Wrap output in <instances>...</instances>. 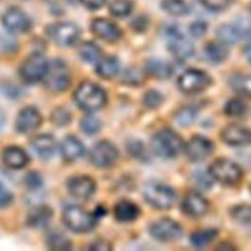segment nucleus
I'll return each instance as SVG.
<instances>
[{"mask_svg":"<svg viewBox=\"0 0 251 251\" xmlns=\"http://www.w3.org/2000/svg\"><path fill=\"white\" fill-rule=\"evenodd\" d=\"M118 158V150L114 144L102 140L96 143L90 151L91 163L99 168H106L113 165Z\"/></svg>","mask_w":251,"mask_h":251,"instance_id":"nucleus-11","label":"nucleus"},{"mask_svg":"<svg viewBox=\"0 0 251 251\" xmlns=\"http://www.w3.org/2000/svg\"><path fill=\"white\" fill-rule=\"evenodd\" d=\"M209 173L214 179L226 185L236 184L242 176L240 167L234 162L225 158L214 161L210 166Z\"/></svg>","mask_w":251,"mask_h":251,"instance_id":"nucleus-4","label":"nucleus"},{"mask_svg":"<svg viewBox=\"0 0 251 251\" xmlns=\"http://www.w3.org/2000/svg\"><path fill=\"white\" fill-rule=\"evenodd\" d=\"M222 139L233 146H243L251 143V131L238 125H230L225 127L221 133Z\"/></svg>","mask_w":251,"mask_h":251,"instance_id":"nucleus-18","label":"nucleus"},{"mask_svg":"<svg viewBox=\"0 0 251 251\" xmlns=\"http://www.w3.org/2000/svg\"><path fill=\"white\" fill-rule=\"evenodd\" d=\"M41 124V116L33 107L24 108L18 115L16 120L17 130L22 133H26L36 129Z\"/></svg>","mask_w":251,"mask_h":251,"instance_id":"nucleus-19","label":"nucleus"},{"mask_svg":"<svg viewBox=\"0 0 251 251\" xmlns=\"http://www.w3.org/2000/svg\"><path fill=\"white\" fill-rule=\"evenodd\" d=\"M80 128L81 130L88 134V135H93L96 132H98L101 128V122L93 117V116H85L80 120Z\"/></svg>","mask_w":251,"mask_h":251,"instance_id":"nucleus-34","label":"nucleus"},{"mask_svg":"<svg viewBox=\"0 0 251 251\" xmlns=\"http://www.w3.org/2000/svg\"><path fill=\"white\" fill-rule=\"evenodd\" d=\"M125 78L127 83H139L143 78V75L139 70L130 69L126 72Z\"/></svg>","mask_w":251,"mask_h":251,"instance_id":"nucleus-44","label":"nucleus"},{"mask_svg":"<svg viewBox=\"0 0 251 251\" xmlns=\"http://www.w3.org/2000/svg\"><path fill=\"white\" fill-rule=\"evenodd\" d=\"M246 110H247L246 104L238 98L230 99L226 104V107H225L226 114L230 117H239L243 115L246 112Z\"/></svg>","mask_w":251,"mask_h":251,"instance_id":"nucleus-35","label":"nucleus"},{"mask_svg":"<svg viewBox=\"0 0 251 251\" xmlns=\"http://www.w3.org/2000/svg\"><path fill=\"white\" fill-rule=\"evenodd\" d=\"M2 160L11 169H22L28 163V156L22 148L10 146L3 151Z\"/></svg>","mask_w":251,"mask_h":251,"instance_id":"nucleus-21","label":"nucleus"},{"mask_svg":"<svg viewBox=\"0 0 251 251\" xmlns=\"http://www.w3.org/2000/svg\"><path fill=\"white\" fill-rule=\"evenodd\" d=\"M31 145L39 157L46 159L53 155L56 142L54 137L50 134H39L32 139Z\"/></svg>","mask_w":251,"mask_h":251,"instance_id":"nucleus-23","label":"nucleus"},{"mask_svg":"<svg viewBox=\"0 0 251 251\" xmlns=\"http://www.w3.org/2000/svg\"><path fill=\"white\" fill-rule=\"evenodd\" d=\"M244 55H245L247 61L251 64V41L246 44V46L244 48Z\"/></svg>","mask_w":251,"mask_h":251,"instance_id":"nucleus-49","label":"nucleus"},{"mask_svg":"<svg viewBox=\"0 0 251 251\" xmlns=\"http://www.w3.org/2000/svg\"><path fill=\"white\" fill-rule=\"evenodd\" d=\"M217 230L214 228H208L203 230H198L192 233L190 237L191 243L196 247H203L209 244L217 236Z\"/></svg>","mask_w":251,"mask_h":251,"instance_id":"nucleus-31","label":"nucleus"},{"mask_svg":"<svg viewBox=\"0 0 251 251\" xmlns=\"http://www.w3.org/2000/svg\"><path fill=\"white\" fill-rule=\"evenodd\" d=\"M81 4L89 10H98L104 6L106 0H79Z\"/></svg>","mask_w":251,"mask_h":251,"instance_id":"nucleus-46","label":"nucleus"},{"mask_svg":"<svg viewBox=\"0 0 251 251\" xmlns=\"http://www.w3.org/2000/svg\"><path fill=\"white\" fill-rule=\"evenodd\" d=\"M212 176L210 173H206L203 170H198L193 174L194 182L203 189H208L212 185Z\"/></svg>","mask_w":251,"mask_h":251,"instance_id":"nucleus-40","label":"nucleus"},{"mask_svg":"<svg viewBox=\"0 0 251 251\" xmlns=\"http://www.w3.org/2000/svg\"><path fill=\"white\" fill-rule=\"evenodd\" d=\"M61 154L67 161H75L79 159L84 152L82 143L75 136H67L61 143Z\"/></svg>","mask_w":251,"mask_h":251,"instance_id":"nucleus-22","label":"nucleus"},{"mask_svg":"<svg viewBox=\"0 0 251 251\" xmlns=\"http://www.w3.org/2000/svg\"><path fill=\"white\" fill-rule=\"evenodd\" d=\"M231 214L239 223H251V206L249 205H238L232 210Z\"/></svg>","mask_w":251,"mask_h":251,"instance_id":"nucleus-39","label":"nucleus"},{"mask_svg":"<svg viewBox=\"0 0 251 251\" xmlns=\"http://www.w3.org/2000/svg\"><path fill=\"white\" fill-rule=\"evenodd\" d=\"M169 49L177 60H187L194 54V46L177 25H170L166 29Z\"/></svg>","mask_w":251,"mask_h":251,"instance_id":"nucleus-3","label":"nucleus"},{"mask_svg":"<svg viewBox=\"0 0 251 251\" xmlns=\"http://www.w3.org/2000/svg\"><path fill=\"white\" fill-rule=\"evenodd\" d=\"M110 13L118 18H123L130 14L132 11V3L130 0H114L109 6Z\"/></svg>","mask_w":251,"mask_h":251,"instance_id":"nucleus-32","label":"nucleus"},{"mask_svg":"<svg viewBox=\"0 0 251 251\" xmlns=\"http://www.w3.org/2000/svg\"><path fill=\"white\" fill-rule=\"evenodd\" d=\"M197 112L193 107L190 106H186L181 108L176 115V120L177 121V123L183 126H187L189 125H191L195 118H196Z\"/></svg>","mask_w":251,"mask_h":251,"instance_id":"nucleus-36","label":"nucleus"},{"mask_svg":"<svg viewBox=\"0 0 251 251\" xmlns=\"http://www.w3.org/2000/svg\"><path fill=\"white\" fill-rule=\"evenodd\" d=\"M66 226L73 231L85 232L90 230L95 224V217L79 206H68L63 213Z\"/></svg>","mask_w":251,"mask_h":251,"instance_id":"nucleus-6","label":"nucleus"},{"mask_svg":"<svg viewBox=\"0 0 251 251\" xmlns=\"http://www.w3.org/2000/svg\"><path fill=\"white\" fill-rule=\"evenodd\" d=\"M51 215L52 213L47 207H38L31 211L28 220L32 226H41L49 221Z\"/></svg>","mask_w":251,"mask_h":251,"instance_id":"nucleus-33","label":"nucleus"},{"mask_svg":"<svg viewBox=\"0 0 251 251\" xmlns=\"http://www.w3.org/2000/svg\"><path fill=\"white\" fill-rule=\"evenodd\" d=\"M181 209L184 214L190 217H201L208 210V202L200 194L191 192L184 197L181 204Z\"/></svg>","mask_w":251,"mask_h":251,"instance_id":"nucleus-20","label":"nucleus"},{"mask_svg":"<svg viewBox=\"0 0 251 251\" xmlns=\"http://www.w3.org/2000/svg\"><path fill=\"white\" fill-rule=\"evenodd\" d=\"M79 54L81 58L88 62H98L101 58V50L100 48L93 42H83L79 47Z\"/></svg>","mask_w":251,"mask_h":251,"instance_id":"nucleus-30","label":"nucleus"},{"mask_svg":"<svg viewBox=\"0 0 251 251\" xmlns=\"http://www.w3.org/2000/svg\"><path fill=\"white\" fill-rule=\"evenodd\" d=\"M115 218L120 222H131L134 221L139 215L138 207L130 201H121L114 209Z\"/></svg>","mask_w":251,"mask_h":251,"instance_id":"nucleus-24","label":"nucleus"},{"mask_svg":"<svg viewBox=\"0 0 251 251\" xmlns=\"http://www.w3.org/2000/svg\"><path fill=\"white\" fill-rule=\"evenodd\" d=\"M144 197L151 206L158 209H168L176 201V193L170 186L155 181L146 184Z\"/></svg>","mask_w":251,"mask_h":251,"instance_id":"nucleus-5","label":"nucleus"},{"mask_svg":"<svg viewBox=\"0 0 251 251\" xmlns=\"http://www.w3.org/2000/svg\"><path fill=\"white\" fill-rule=\"evenodd\" d=\"M150 234L161 241L178 239L182 234L181 226L171 219H161L154 222L149 227Z\"/></svg>","mask_w":251,"mask_h":251,"instance_id":"nucleus-12","label":"nucleus"},{"mask_svg":"<svg viewBox=\"0 0 251 251\" xmlns=\"http://www.w3.org/2000/svg\"><path fill=\"white\" fill-rule=\"evenodd\" d=\"M3 25L12 33H25L29 30L31 23L26 14L19 8H9L2 18Z\"/></svg>","mask_w":251,"mask_h":251,"instance_id":"nucleus-13","label":"nucleus"},{"mask_svg":"<svg viewBox=\"0 0 251 251\" xmlns=\"http://www.w3.org/2000/svg\"><path fill=\"white\" fill-rule=\"evenodd\" d=\"M96 72L97 74L104 78H112L119 73L120 65L119 61L112 56H107L104 58H100L97 62Z\"/></svg>","mask_w":251,"mask_h":251,"instance_id":"nucleus-27","label":"nucleus"},{"mask_svg":"<svg viewBox=\"0 0 251 251\" xmlns=\"http://www.w3.org/2000/svg\"><path fill=\"white\" fill-rule=\"evenodd\" d=\"M145 70L149 75L160 79L168 78L173 74L171 65L160 59H149L145 63Z\"/></svg>","mask_w":251,"mask_h":251,"instance_id":"nucleus-25","label":"nucleus"},{"mask_svg":"<svg viewBox=\"0 0 251 251\" xmlns=\"http://www.w3.org/2000/svg\"><path fill=\"white\" fill-rule=\"evenodd\" d=\"M211 81L210 75L204 71L190 69L180 75L177 83L182 92L192 94L206 89L211 84Z\"/></svg>","mask_w":251,"mask_h":251,"instance_id":"nucleus-8","label":"nucleus"},{"mask_svg":"<svg viewBox=\"0 0 251 251\" xmlns=\"http://www.w3.org/2000/svg\"><path fill=\"white\" fill-rule=\"evenodd\" d=\"M69 192L77 199H88L92 196L95 190V183L89 176H77L69 179Z\"/></svg>","mask_w":251,"mask_h":251,"instance_id":"nucleus-17","label":"nucleus"},{"mask_svg":"<svg viewBox=\"0 0 251 251\" xmlns=\"http://www.w3.org/2000/svg\"><path fill=\"white\" fill-rule=\"evenodd\" d=\"M205 56L207 60L213 64H219L224 62L228 56V50L225 43L210 42L205 48Z\"/></svg>","mask_w":251,"mask_h":251,"instance_id":"nucleus-26","label":"nucleus"},{"mask_svg":"<svg viewBox=\"0 0 251 251\" xmlns=\"http://www.w3.org/2000/svg\"><path fill=\"white\" fill-rule=\"evenodd\" d=\"M48 243L51 248L54 249H69L70 242L61 232H51L48 235Z\"/></svg>","mask_w":251,"mask_h":251,"instance_id":"nucleus-38","label":"nucleus"},{"mask_svg":"<svg viewBox=\"0 0 251 251\" xmlns=\"http://www.w3.org/2000/svg\"><path fill=\"white\" fill-rule=\"evenodd\" d=\"M143 101L147 107L155 108V107H158L162 103L163 96L156 90H150L144 95Z\"/></svg>","mask_w":251,"mask_h":251,"instance_id":"nucleus-41","label":"nucleus"},{"mask_svg":"<svg viewBox=\"0 0 251 251\" xmlns=\"http://www.w3.org/2000/svg\"><path fill=\"white\" fill-rule=\"evenodd\" d=\"M89 249H92V250H99V251H106V250H110V249H111V246L109 245L108 242L99 240V241L93 242L92 245L89 246Z\"/></svg>","mask_w":251,"mask_h":251,"instance_id":"nucleus-48","label":"nucleus"},{"mask_svg":"<svg viewBox=\"0 0 251 251\" xmlns=\"http://www.w3.org/2000/svg\"><path fill=\"white\" fill-rule=\"evenodd\" d=\"M151 147L160 157L174 158L182 148V139L173 129L165 128L154 134L151 140Z\"/></svg>","mask_w":251,"mask_h":251,"instance_id":"nucleus-2","label":"nucleus"},{"mask_svg":"<svg viewBox=\"0 0 251 251\" xmlns=\"http://www.w3.org/2000/svg\"><path fill=\"white\" fill-rule=\"evenodd\" d=\"M47 68L48 62L45 57L35 53L25 59L20 69V74L25 82L34 83L44 77Z\"/></svg>","mask_w":251,"mask_h":251,"instance_id":"nucleus-9","label":"nucleus"},{"mask_svg":"<svg viewBox=\"0 0 251 251\" xmlns=\"http://www.w3.org/2000/svg\"><path fill=\"white\" fill-rule=\"evenodd\" d=\"M50 36L61 46H72L79 36V29L73 23H59L51 26Z\"/></svg>","mask_w":251,"mask_h":251,"instance_id":"nucleus-14","label":"nucleus"},{"mask_svg":"<svg viewBox=\"0 0 251 251\" xmlns=\"http://www.w3.org/2000/svg\"><path fill=\"white\" fill-rule=\"evenodd\" d=\"M90 27L96 36L108 42H115L120 39L122 35L119 26L108 19H95L92 21Z\"/></svg>","mask_w":251,"mask_h":251,"instance_id":"nucleus-16","label":"nucleus"},{"mask_svg":"<svg viewBox=\"0 0 251 251\" xmlns=\"http://www.w3.org/2000/svg\"><path fill=\"white\" fill-rule=\"evenodd\" d=\"M161 7L174 17H183L190 12V7L185 0H162Z\"/></svg>","mask_w":251,"mask_h":251,"instance_id":"nucleus-28","label":"nucleus"},{"mask_svg":"<svg viewBox=\"0 0 251 251\" xmlns=\"http://www.w3.org/2000/svg\"><path fill=\"white\" fill-rule=\"evenodd\" d=\"M13 200L12 193L4 186L0 185V208L9 205Z\"/></svg>","mask_w":251,"mask_h":251,"instance_id":"nucleus-45","label":"nucleus"},{"mask_svg":"<svg viewBox=\"0 0 251 251\" xmlns=\"http://www.w3.org/2000/svg\"><path fill=\"white\" fill-rule=\"evenodd\" d=\"M25 182L31 188H37L41 184V178L37 174L31 173L28 176H26Z\"/></svg>","mask_w":251,"mask_h":251,"instance_id":"nucleus-47","label":"nucleus"},{"mask_svg":"<svg viewBox=\"0 0 251 251\" xmlns=\"http://www.w3.org/2000/svg\"><path fill=\"white\" fill-rule=\"evenodd\" d=\"M213 149L214 145L208 138L201 135H195L187 142L185 153L191 161L199 162L211 155Z\"/></svg>","mask_w":251,"mask_h":251,"instance_id":"nucleus-15","label":"nucleus"},{"mask_svg":"<svg viewBox=\"0 0 251 251\" xmlns=\"http://www.w3.org/2000/svg\"><path fill=\"white\" fill-rule=\"evenodd\" d=\"M3 120H4V119H3V115H2V113L0 112V126H1L2 123H3Z\"/></svg>","mask_w":251,"mask_h":251,"instance_id":"nucleus-50","label":"nucleus"},{"mask_svg":"<svg viewBox=\"0 0 251 251\" xmlns=\"http://www.w3.org/2000/svg\"><path fill=\"white\" fill-rule=\"evenodd\" d=\"M208 25L203 20H196L189 25V32L194 37H200L207 31Z\"/></svg>","mask_w":251,"mask_h":251,"instance_id":"nucleus-42","label":"nucleus"},{"mask_svg":"<svg viewBox=\"0 0 251 251\" xmlns=\"http://www.w3.org/2000/svg\"><path fill=\"white\" fill-rule=\"evenodd\" d=\"M52 120L53 122L58 125V126H64L65 124L69 123L70 120V115L67 111H65L62 108H59L55 110L52 114Z\"/></svg>","mask_w":251,"mask_h":251,"instance_id":"nucleus-43","label":"nucleus"},{"mask_svg":"<svg viewBox=\"0 0 251 251\" xmlns=\"http://www.w3.org/2000/svg\"><path fill=\"white\" fill-rule=\"evenodd\" d=\"M251 34V24L246 20H241L235 25L226 24L222 25L217 29V36L219 41L227 44L237 43L242 36Z\"/></svg>","mask_w":251,"mask_h":251,"instance_id":"nucleus-10","label":"nucleus"},{"mask_svg":"<svg viewBox=\"0 0 251 251\" xmlns=\"http://www.w3.org/2000/svg\"><path fill=\"white\" fill-rule=\"evenodd\" d=\"M197 2L211 12H223L231 4V0H197Z\"/></svg>","mask_w":251,"mask_h":251,"instance_id":"nucleus-37","label":"nucleus"},{"mask_svg":"<svg viewBox=\"0 0 251 251\" xmlns=\"http://www.w3.org/2000/svg\"><path fill=\"white\" fill-rule=\"evenodd\" d=\"M76 104L85 111H95L102 108L107 100L105 91L91 81L82 82L75 92Z\"/></svg>","mask_w":251,"mask_h":251,"instance_id":"nucleus-1","label":"nucleus"},{"mask_svg":"<svg viewBox=\"0 0 251 251\" xmlns=\"http://www.w3.org/2000/svg\"><path fill=\"white\" fill-rule=\"evenodd\" d=\"M45 85L52 91L60 92L70 84V72L66 64L60 60L48 63L46 74L43 77Z\"/></svg>","mask_w":251,"mask_h":251,"instance_id":"nucleus-7","label":"nucleus"},{"mask_svg":"<svg viewBox=\"0 0 251 251\" xmlns=\"http://www.w3.org/2000/svg\"><path fill=\"white\" fill-rule=\"evenodd\" d=\"M229 84L238 93L251 97V75L237 74L230 77Z\"/></svg>","mask_w":251,"mask_h":251,"instance_id":"nucleus-29","label":"nucleus"}]
</instances>
